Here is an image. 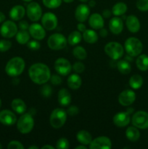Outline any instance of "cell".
I'll return each mask as SVG.
<instances>
[{
  "label": "cell",
  "mask_w": 148,
  "mask_h": 149,
  "mask_svg": "<svg viewBox=\"0 0 148 149\" xmlns=\"http://www.w3.org/2000/svg\"><path fill=\"white\" fill-rule=\"evenodd\" d=\"M136 65L138 69L142 71H146L148 70V55L145 54L138 55L136 60Z\"/></svg>",
  "instance_id": "cell-29"
},
{
  "label": "cell",
  "mask_w": 148,
  "mask_h": 149,
  "mask_svg": "<svg viewBox=\"0 0 148 149\" xmlns=\"http://www.w3.org/2000/svg\"><path fill=\"white\" fill-rule=\"evenodd\" d=\"M41 94L43 97H49V96L52 95V88L49 84H45L42 86L41 88Z\"/></svg>",
  "instance_id": "cell-37"
},
{
  "label": "cell",
  "mask_w": 148,
  "mask_h": 149,
  "mask_svg": "<svg viewBox=\"0 0 148 149\" xmlns=\"http://www.w3.org/2000/svg\"><path fill=\"white\" fill-rule=\"evenodd\" d=\"M73 54L75 58L78 60H84L87 57V52L86 49L81 46H77L73 49Z\"/></svg>",
  "instance_id": "cell-35"
},
{
  "label": "cell",
  "mask_w": 148,
  "mask_h": 149,
  "mask_svg": "<svg viewBox=\"0 0 148 149\" xmlns=\"http://www.w3.org/2000/svg\"><path fill=\"white\" fill-rule=\"evenodd\" d=\"M26 14V10L22 5H15L10 10V17L12 20H20Z\"/></svg>",
  "instance_id": "cell-22"
},
{
  "label": "cell",
  "mask_w": 148,
  "mask_h": 149,
  "mask_svg": "<svg viewBox=\"0 0 148 149\" xmlns=\"http://www.w3.org/2000/svg\"><path fill=\"white\" fill-rule=\"evenodd\" d=\"M76 138L78 142L82 145H89L92 141V136L86 130H81L77 133Z\"/></svg>",
  "instance_id": "cell-26"
},
{
  "label": "cell",
  "mask_w": 148,
  "mask_h": 149,
  "mask_svg": "<svg viewBox=\"0 0 148 149\" xmlns=\"http://www.w3.org/2000/svg\"><path fill=\"white\" fill-rule=\"evenodd\" d=\"M28 75L30 80L35 84H44L47 82L51 77L49 67L41 63H34L29 68Z\"/></svg>",
  "instance_id": "cell-1"
},
{
  "label": "cell",
  "mask_w": 148,
  "mask_h": 149,
  "mask_svg": "<svg viewBox=\"0 0 148 149\" xmlns=\"http://www.w3.org/2000/svg\"><path fill=\"white\" fill-rule=\"evenodd\" d=\"M28 113H30V115H32V116H33V115L36 114V110H35V109H30V110H29V111H28Z\"/></svg>",
  "instance_id": "cell-54"
},
{
  "label": "cell",
  "mask_w": 148,
  "mask_h": 149,
  "mask_svg": "<svg viewBox=\"0 0 148 149\" xmlns=\"http://www.w3.org/2000/svg\"><path fill=\"white\" fill-rule=\"evenodd\" d=\"M72 68L76 74H81L85 70V65L81 62H75L73 65Z\"/></svg>",
  "instance_id": "cell-41"
},
{
  "label": "cell",
  "mask_w": 148,
  "mask_h": 149,
  "mask_svg": "<svg viewBox=\"0 0 148 149\" xmlns=\"http://www.w3.org/2000/svg\"><path fill=\"white\" fill-rule=\"evenodd\" d=\"M62 0H42L44 5L49 9H55L62 4Z\"/></svg>",
  "instance_id": "cell-36"
},
{
  "label": "cell",
  "mask_w": 148,
  "mask_h": 149,
  "mask_svg": "<svg viewBox=\"0 0 148 149\" xmlns=\"http://www.w3.org/2000/svg\"><path fill=\"white\" fill-rule=\"evenodd\" d=\"M127 5L124 2H118L112 8V14L115 16L123 15L127 11Z\"/></svg>",
  "instance_id": "cell-31"
},
{
  "label": "cell",
  "mask_w": 148,
  "mask_h": 149,
  "mask_svg": "<svg viewBox=\"0 0 148 149\" xmlns=\"http://www.w3.org/2000/svg\"><path fill=\"white\" fill-rule=\"evenodd\" d=\"M49 80H50L51 83L53 85H59L62 83V78L59 75H57V74H54V75L51 76Z\"/></svg>",
  "instance_id": "cell-44"
},
{
  "label": "cell",
  "mask_w": 148,
  "mask_h": 149,
  "mask_svg": "<svg viewBox=\"0 0 148 149\" xmlns=\"http://www.w3.org/2000/svg\"><path fill=\"white\" fill-rule=\"evenodd\" d=\"M126 25L127 29L131 33H137L140 30V22L139 20L133 15H129L126 19Z\"/></svg>",
  "instance_id": "cell-20"
},
{
  "label": "cell",
  "mask_w": 148,
  "mask_h": 149,
  "mask_svg": "<svg viewBox=\"0 0 148 149\" xmlns=\"http://www.w3.org/2000/svg\"><path fill=\"white\" fill-rule=\"evenodd\" d=\"M124 48L127 55L136 57L140 55L143 49L142 42L136 37H129L125 41Z\"/></svg>",
  "instance_id": "cell-3"
},
{
  "label": "cell",
  "mask_w": 148,
  "mask_h": 149,
  "mask_svg": "<svg viewBox=\"0 0 148 149\" xmlns=\"http://www.w3.org/2000/svg\"><path fill=\"white\" fill-rule=\"evenodd\" d=\"M26 67L24 60L20 57H15L7 62L5 66V71L10 77H16L23 72Z\"/></svg>",
  "instance_id": "cell-2"
},
{
  "label": "cell",
  "mask_w": 148,
  "mask_h": 149,
  "mask_svg": "<svg viewBox=\"0 0 148 149\" xmlns=\"http://www.w3.org/2000/svg\"><path fill=\"white\" fill-rule=\"evenodd\" d=\"M26 14L29 20L31 21H38L42 16V10L39 3L31 1L29 3L26 8Z\"/></svg>",
  "instance_id": "cell-9"
},
{
  "label": "cell",
  "mask_w": 148,
  "mask_h": 149,
  "mask_svg": "<svg viewBox=\"0 0 148 149\" xmlns=\"http://www.w3.org/2000/svg\"><path fill=\"white\" fill-rule=\"evenodd\" d=\"M42 149H55V147H53L51 145H45L44 146L41 147Z\"/></svg>",
  "instance_id": "cell-52"
},
{
  "label": "cell",
  "mask_w": 148,
  "mask_h": 149,
  "mask_svg": "<svg viewBox=\"0 0 148 149\" xmlns=\"http://www.w3.org/2000/svg\"><path fill=\"white\" fill-rule=\"evenodd\" d=\"M23 1H26V2H30V1H31L32 0H23Z\"/></svg>",
  "instance_id": "cell-60"
},
{
  "label": "cell",
  "mask_w": 148,
  "mask_h": 149,
  "mask_svg": "<svg viewBox=\"0 0 148 149\" xmlns=\"http://www.w3.org/2000/svg\"><path fill=\"white\" fill-rule=\"evenodd\" d=\"M68 40L64 35L61 33H53L47 40L48 47L53 50H60L66 47Z\"/></svg>",
  "instance_id": "cell-7"
},
{
  "label": "cell",
  "mask_w": 148,
  "mask_h": 149,
  "mask_svg": "<svg viewBox=\"0 0 148 149\" xmlns=\"http://www.w3.org/2000/svg\"><path fill=\"white\" fill-rule=\"evenodd\" d=\"M68 113L62 109H55L52 111L49 117V122L51 126L55 129L61 128L64 125L67 119Z\"/></svg>",
  "instance_id": "cell-5"
},
{
  "label": "cell",
  "mask_w": 148,
  "mask_h": 149,
  "mask_svg": "<svg viewBox=\"0 0 148 149\" xmlns=\"http://www.w3.org/2000/svg\"><path fill=\"white\" fill-rule=\"evenodd\" d=\"M28 32L30 36L36 40H42L46 36L45 29L39 23H33L28 28Z\"/></svg>",
  "instance_id": "cell-16"
},
{
  "label": "cell",
  "mask_w": 148,
  "mask_h": 149,
  "mask_svg": "<svg viewBox=\"0 0 148 149\" xmlns=\"http://www.w3.org/2000/svg\"><path fill=\"white\" fill-rule=\"evenodd\" d=\"M2 148V146H1V144L0 143V149H1Z\"/></svg>",
  "instance_id": "cell-62"
},
{
  "label": "cell",
  "mask_w": 148,
  "mask_h": 149,
  "mask_svg": "<svg viewBox=\"0 0 148 149\" xmlns=\"http://www.w3.org/2000/svg\"><path fill=\"white\" fill-rule=\"evenodd\" d=\"M82 37L84 40L89 44H94L98 41V35L95 31L91 29H86L83 32Z\"/></svg>",
  "instance_id": "cell-28"
},
{
  "label": "cell",
  "mask_w": 148,
  "mask_h": 149,
  "mask_svg": "<svg viewBox=\"0 0 148 149\" xmlns=\"http://www.w3.org/2000/svg\"><path fill=\"white\" fill-rule=\"evenodd\" d=\"M89 24L91 26V29H101L104 27V20H103L102 15H100L99 13H94L91 15H90L89 18Z\"/></svg>",
  "instance_id": "cell-21"
},
{
  "label": "cell",
  "mask_w": 148,
  "mask_h": 149,
  "mask_svg": "<svg viewBox=\"0 0 148 149\" xmlns=\"http://www.w3.org/2000/svg\"><path fill=\"white\" fill-rule=\"evenodd\" d=\"M58 102L62 106H68L71 102V95L67 89L62 88L58 93Z\"/></svg>",
  "instance_id": "cell-23"
},
{
  "label": "cell",
  "mask_w": 148,
  "mask_h": 149,
  "mask_svg": "<svg viewBox=\"0 0 148 149\" xmlns=\"http://www.w3.org/2000/svg\"><path fill=\"white\" fill-rule=\"evenodd\" d=\"M133 126L138 129L146 130L148 128V113L144 111H139L133 114L131 118Z\"/></svg>",
  "instance_id": "cell-8"
},
{
  "label": "cell",
  "mask_w": 148,
  "mask_h": 149,
  "mask_svg": "<svg viewBox=\"0 0 148 149\" xmlns=\"http://www.w3.org/2000/svg\"><path fill=\"white\" fill-rule=\"evenodd\" d=\"M126 111L128 112V113H129V114H131V113H132L133 112V109H132V108H129V109H127V111Z\"/></svg>",
  "instance_id": "cell-56"
},
{
  "label": "cell",
  "mask_w": 148,
  "mask_h": 149,
  "mask_svg": "<svg viewBox=\"0 0 148 149\" xmlns=\"http://www.w3.org/2000/svg\"><path fill=\"white\" fill-rule=\"evenodd\" d=\"M89 146L90 149H110L112 148V142L107 137L100 136L92 140Z\"/></svg>",
  "instance_id": "cell-13"
},
{
  "label": "cell",
  "mask_w": 148,
  "mask_h": 149,
  "mask_svg": "<svg viewBox=\"0 0 148 149\" xmlns=\"http://www.w3.org/2000/svg\"><path fill=\"white\" fill-rule=\"evenodd\" d=\"M104 52L112 60L117 61L123 56L124 49L123 47L118 42H110L104 47Z\"/></svg>",
  "instance_id": "cell-6"
},
{
  "label": "cell",
  "mask_w": 148,
  "mask_h": 149,
  "mask_svg": "<svg viewBox=\"0 0 148 149\" xmlns=\"http://www.w3.org/2000/svg\"><path fill=\"white\" fill-rule=\"evenodd\" d=\"M8 149H24L25 147L23 144L17 141H12L9 143L7 146Z\"/></svg>",
  "instance_id": "cell-42"
},
{
  "label": "cell",
  "mask_w": 148,
  "mask_h": 149,
  "mask_svg": "<svg viewBox=\"0 0 148 149\" xmlns=\"http://www.w3.org/2000/svg\"><path fill=\"white\" fill-rule=\"evenodd\" d=\"M57 17L54 13L48 12L44 13L41 17L42 26L48 31H52L57 26Z\"/></svg>",
  "instance_id": "cell-12"
},
{
  "label": "cell",
  "mask_w": 148,
  "mask_h": 149,
  "mask_svg": "<svg viewBox=\"0 0 148 149\" xmlns=\"http://www.w3.org/2000/svg\"><path fill=\"white\" fill-rule=\"evenodd\" d=\"M77 29H78V31L82 32V33L86 30V26L83 23H78V24L77 25Z\"/></svg>",
  "instance_id": "cell-47"
},
{
  "label": "cell",
  "mask_w": 148,
  "mask_h": 149,
  "mask_svg": "<svg viewBox=\"0 0 148 149\" xmlns=\"http://www.w3.org/2000/svg\"><path fill=\"white\" fill-rule=\"evenodd\" d=\"M29 149H39L37 146H30L28 148Z\"/></svg>",
  "instance_id": "cell-58"
},
{
  "label": "cell",
  "mask_w": 148,
  "mask_h": 149,
  "mask_svg": "<svg viewBox=\"0 0 148 149\" xmlns=\"http://www.w3.org/2000/svg\"><path fill=\"white\" fill-rule=\"evenodd\" d=\"M96 5V1H94V0H91V1H89V6L91 7H95Z\"/></svg>",
  "instance_id": "cell-53"
},
{
  "label": "cell",
  "mask_w": 148,
  "mask_h": 149,
  "mask_svg": "<svg viewBox=\"0 0 148 149\" xmlns=\"http://www.w3.org/2000/svg\"><path fill=\"white\" fill-rule=\"evenodd\" d=\"M55 69L59 75L67 76L71 73L72 65L68 60L63 58H59L55 61Z\"/></svg>",
  "instance_id": "cell-11"
},
{
  "label": "cell",
  "mask_w": 148,
  "mask_h": 149,
  "mask_svg": "<svg viewBox=\"0 0 148 149\" xmlns=\"http://www.w3.org/2000/svg\"><path fill=\"white\" fill-rule=\"evenodd\" d=\"M11 107L15 112L18 114H23L27 110V106L25 102L20 98H15L12 101Z\"/></svg>",
  "instance_id": "cell-24"
},
{
  "label": "cell",
  "mask_w": 148,
  "mask_h": 149,
  "mask_svg": "<svg viewBox=\"0 0 148 149\" xmlns=\"http://www.w3.org/2000/svg\"><path fill=\"white\" fill-rule=\"evenodd\" d=\"M1 98H0V109H1Z\"/></svg>",
  "instance_id": "cell-61"
},
{
  "label": "cell",
  "mask_w": 148,
  "mask_h": 149,
  "mask_svg": "<svg viewBox=\"0 0 148 149\" xmlns=\"http://www.w3.org/2000/svg\"><path fill=\"white\" fill-rule=\"evenodd\" d=\"M67 83H68V87L71 89H72V90H78L81 86L82 81H81V78L80 77L79 75H78L77 74H73L68 77Z\"/></svg>",
  "instance_id": "cell-25"
},
{
  "label": "cell",
  "mask_w": 148,
  "mask_h": 149,
  "mask_svg": "<svg viewBox=\"0 0 148 149\" xmlns=\"http://www.w3.org/2000/svg\"><path fill=\"white\" fill-rule=\"evenodd\" d=\"M109 29L113 34H120L123 29V23L121 18L118 16L111 18L109 22Z\"/></svg>",
  "instance_id": "cell-19"
},
{
  "label": "cell",
  "mask_w": 148,
  "mask_h": 149,
  "mask_svg": "<svg viewBox=\"0 0 148 149\" xmlns=\"http://www.w3.org/2000/svg\"><path fill=\"white\" fill-rule=\"evenodd\" d=\"M16 115L10 110H2L0 112V122L6 126H12L17 122Z\"/></svg>",
  "instance_id": "cell-17"
},
{
  "label": "cell",
  "mask_w": 148,
  "mask_h": 149,
  "mask_svg": "<svg viewBox=\"0 0 148 149\" xmlns=\"http://www.w3.org/2000/svg\"><path fill=\"white\" fill-rule=\"evenodd\" d=\"M17 26L13 21L7 20L3 22L0 28V33L4 38L10 39L13 37L17 33Z\"/></svg>",
  "instance_id": "cell-10"
},
{
  "label": "cell",
  "mask_w": 148,
  "mask_h": 149,
  "mask_svg": "<svg viewBox=\"0 0 148 149\" xmlns=\"http://www.w3.org/2000/svg\"><path fill=\"white\" fill-rule=\"evenodd\" d=\"M143 84V78L139 74H133L129 79V85L133 90L141 88Z\"/></svg>",
  "instance_id": "cell-30"
},
{
  "label": "cell",
  "mask_w": 148,
  "mask_h": 149,
  "mask_svg": "<svg viewBox=\"0 0 148 149\" xmlns=\"http://www.w3.org/2000/svg\"><path fill=\"white\" fill-rule=\"evenodd\" d=\"M56 148L58 149H67L69 148V141L65 138H61L57 141Z\"/></svg>",
  "instance_id": "cell-39"
},
{
  "label": "cell",
  "mask_w": 148,
  "mask_h": 149,
  "mask_svg": "<svg viewBox=\"0 0 148 149\" xmlns=\"http://www.w3.org/2000/svg\"><path fill=\"white\" fill-rule=\"evenodd\" d=\"M12 42L7 39H1L0 40V52H7L11 48Z\"/></svg>",
  "instance_id": "cell-38"
},
{
  "label": "cell",
  "mask_w": 148,
  "mask_h": 149,
  "mask_svg": "<svg viewBox=\"0 0 148 149\" xmlns=\"http://www.w3.org/2000/svg\"><path fill=\"white\" fill-rule=\"evenodd\" d=\"M136 7L142 12L148 11V0H137Z\"/></svg>",
  "instance_id": "cell-40"
},
{
  "label": "cell",
  "mask_w": 148,
  "mask_h": 149,
  "mask_svg": "<svg viewBox=\"0 0 148 149\" xmlns=\"http://www.w3.org/2000/svg\"><path fill=\"white\" fill-rule=\"evenodd\" d=\"M112 15V12L110 11L109 10H104V11L102 12V17H105V18H109V17L111 16Z\"/></svg>",
  "instance_id": "cell-48"
},
{
  "label": "cell",
  "mask_w": 148,
  "mask_h": 149,
  "mask_svg": "<svg viewBox=\"0 0 148 149\" xmlns=\"http://www.w3.org/2000/svg\"><path fill=\"white\" fill-rule=\"evenodd\" d=\"M100 34L102 37H106V36H107V34H108L107 29H104V28H102V29H100Z\"/></svg>",
  "instance_id": "cell-49"
},
{
  "label": "cell",
  "mask_w": 148,
  "mask_h": 149,
  "mask_svg": "<svg viewBox=\"0 0 148 149\" xmlns=\"http://www.w3.org/2000/svg\"><path fill=\"white\" fill-rule=\"evenodd\" d=\"M90 15V10L88 5L85 4H79L75 11V17L80 23H84L87 20Z\"/></svg>",
  "instance_id": "cell-18"
},
{
  "label": "cell",
  "mask_w": 148,
  "mask_h": 149,
  "mask_svg": "<svg viewBox=\"0 0 148 149\" xmlns=\"http://www.w3.org/2000/svg\"><path fill=\"white\" fill-rule=\"evenodd\" d=\"M133 57L131 56V55H127L126 57H125V60L127 61H129V62L130 63V62H131V61H133Z\"/></svg>",
  "instance_id": "cell-51"
},
{
  "label": "cell",
  "mask_w": 148,
  "mask_h": 149,
  "mask_svg": "<svg viewBox=\"0 0 148 149\" xmlns=\"http://www.w3.org/2000/svg\"><path fill=\"white\" fill-rule=\"evenodd\" d=\"M34 127V120L29 113H23L17 121V128L22 134H28L32 131Z\"/></svg>",
  "instance_id": "cell-4"
},
{
  "label": "cell",
  "mask_w": 148,
  "mask_h": 149,
  "mask_svg": "<svg viewBox=\"0 0 148 149\" xmlns=\"http://www.w3.org/2000/svg\"><path fill=\"white\" fill-rule=\"evenodd\" d=\"M113 122L118 127H126L131 122L130 114L127 111L118 112L114 115Z\"/></svg>",
  "instance_id": "cell-15"
},
{
  "label": "cell",
  "mask_w": 148,
  "mask_h": 149,
  "mask_svg": "<svg viewBox=\"0 0 148 149\" xmlns=\"http://www.w3.org/2000/svg\"><path fill=\"white\" fill-rule=\"evenodd\" d=\"M15 36L16 40L20 45H26L30 39V33L26 30H20Z\"/></svg>",
  "instance_id": "cell-33"
},
{
  "label": "cell",
  "mask_w": 148,
  "mask_h": 149,
  "mask_svg": "<svg viewBox=\"0 0 148 149\" xmlns=\"http://www.w3.org/2000/svg\"><path fill=\"white\" fill-rule=\"evenodd\" d=\"M81 39H82V35L81 34L80 31H74L70 33L67 40H68L69 45H71V46H74V45H76L78 43H80Z\"/></svg>",
  "instance_id": "cell-34"
},
{
  "label": "cell",
  "mask_w": 148,
  "mask_h": 149,
  "mask_svg": "<svg viewBox=\"0 0 148 149\" xmlns=\"http://www.w3.org/2000/svg\"><path fill=\"white\" fill-rule=\"evenodd\" d=\"M80 1H81V2H86V1H88L89 0H79Z\"/></svg>",
  "instance_id": "cell-59"
},
{
  "label": "cell",
  "mask_w": 148,
  "mask_h": 149,
  "mask_svg": "<svg viewBox=\"0 0 148 149\" xmlns=\"http://www.w3.org/2000/svg\"><path fill=\"white\" fill-rule=\"evenodd\" d=\"M5 20V15L3 13L0 12V23H3Z\"/></svg>",
  "instance_id": "cell-50"
},
{
  "label": "cell",
  "mask_w": 148,
  "mask_h": 149,
  "mask_svg": "<svg viewBox=\"0 0 148 149\" xmlns=\"http://www.w3.org/2000/svg\"><path fill=\"white\" fill-rule=\"evenodd\" d=\"M18 26H19V29H20V30H28L29 28V24L28 23L27 21H26V20H22V21H20L19 22V24H18Z\"/></svg>",
  "instance_id": "cell-46"
},
{
  "label": "cell",
  "mask_w": 148,
  "mask_h": 149,
  "mask_svg": "<svg viewBox=\"0 0 148 149\" xmlns=\"http://www.w3.org/2000/svg\"><path fill=\"white\" fill-rule=\"evenodd\" d=\"M126 136L129 141H131V142H136L140 138V132L136 127H129L126 129Z\"/></svg>",
  "instance_id": "cell-27"
},
{
  "label": "cell",
  "mask_w": 148,
  "mask_h": 149,
  "mask_svg": "<svg viewBox=\"0 0 148 149\" xmlns=\"http://www.w3.org/2000/svg\"><path fill=\"white\" fill-rule=\"evenodd\" d=\"M78 112H79V109L76 106H70L68 109V111H67V113L71 116H75V115L78 114Z\"/></svg>",
  "instance_id": "cell-45"
},
{
  "label": "cell",
  "mask_w": 148,
  "mask_h": 149,
  "mask_svg": "<svg viewBox=\"0 0 148 149\" xmlns=\"http://www.w3.org/2000/svg\"><path fill=\"white\" fill-rule=\"evenodd\" d=\"M136 100V93L131 90H125L120 93L118 102L121 106H129Z\"/></svg>",
  "instance_id": "cell-14"
},
{
  "label": "cell",
  "mask_w": 148,
  "mask_h": 149,
  "mask_svg": "<svg viewBox=\"0 0 148 149\" xmlns=\"http://www.w3.org/2000/svg\"><path fill=\"white\" fill-rule=\"evenodd\" d=\"M27 46L29 49L33 51L38 50L41 47L40 43L39 42H37L36 40L28 41V42L27 43Z\"/></svg>",
  "instance_id": "cell-43"
},
{
  "label": "cell",
  "mask_w": 148,
  "mask_h": 149,
  "mask_svg": "<svg viewBox=\"0 0 148 149\" xmlns=\"http://www.w3.org/2000/svg\"><path fill=\"white\" fill-rule=\"evenodd\" d=\"M117 68L122 74H129L131 71V65L129 61L126 60H120L117 63Z\"/></svg>",
  "instance_id": "cell-32"
},
{
  "label": "cell",
  "mask_w": 148,
  "mask_h": 149,
  "mask_svg": "<svg viewBox=\"0 0 148 149\" xmlns=\"http://www.w3.org/2000/svg\"><path fill=\"white\" fill-rule=\"evenodd\" d=\"M62 1L65 3H71V2H73L74 0H62Z\"/></svg>",
  "instance_id": "cell-57"
},
{
  "label": "cell",
  "mask_w": 148,
  "mask_h": 149,
  "mask_svg": "<svg viewBox=\"0 0 148 149\" xmlns=\"http://www.w3.org/2000/svg\"><path fill=\"white\" fill-rule=\"evenodd\" d=\"M86 146L85 145L83 146H78L75 147V149H86Z\"/></svg>",
  "instance_id": "cell-55"
}]
</instances>
